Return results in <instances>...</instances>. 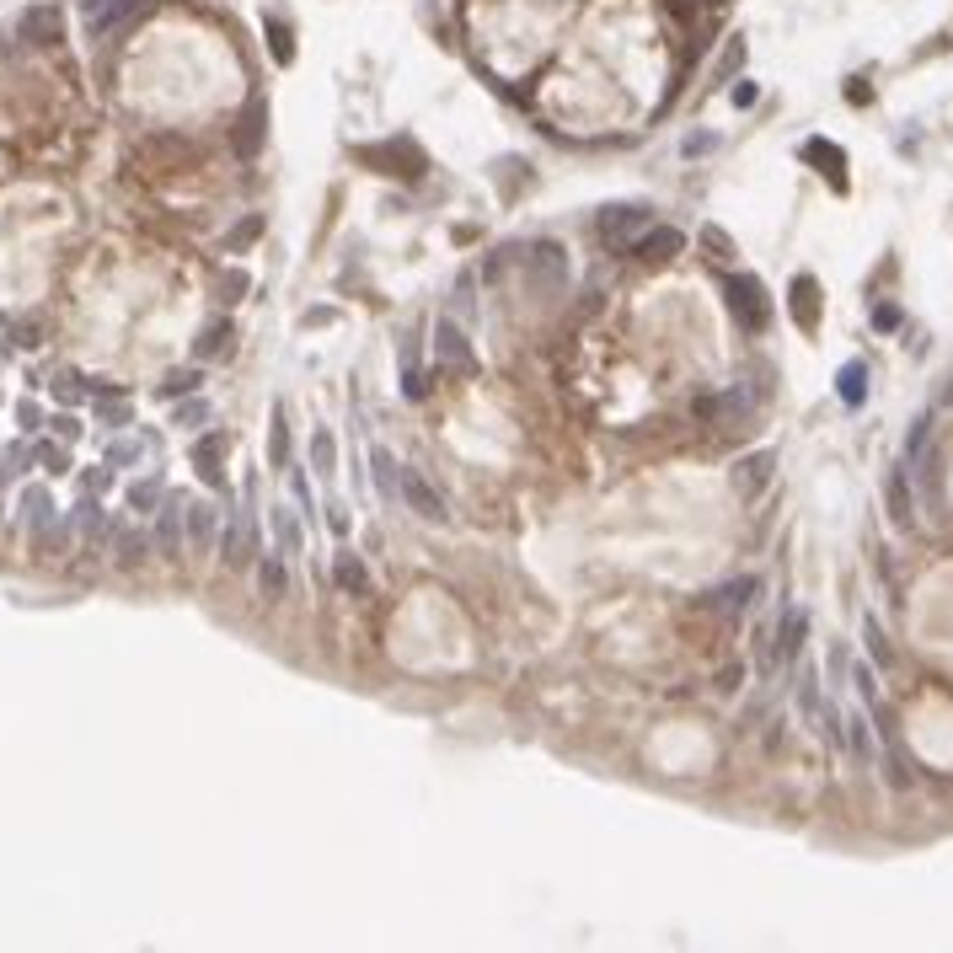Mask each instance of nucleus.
Segmentation results:
<instances>
[{
	"instance_id": "nucleus-20",
	"label": "nucleus",
	"mask_w": 953,
	"mask_h": 953,
	"mask_svg": "<svg viewBox=\"0 0 953 953\" xmlns=\"http://www.w3.org/2000/svg\"><path fill=\"white\" fill-rule=\"evenodd\" d=\"M332 578H338L343 595H370V573H364V557H359L354 546H343V552L332 557Z\"/></svg>"
},
{
	"instance_id": "nucleus-42",
	"label": "nucleus",
	"mask_w": 953,
	"mask_h": 953,
	"mask_svg": "<svg viewBox=\"0 0 953 953\" xmlns=\"http://www.w3.org/2000/svg\"><path fill=\"white\" fill-rule=\"evenodd\" d=\"M702 246H708L712 257H729V252H735V242H729V236H723L718 225H708V231H702Z\"/></svg>"
},
{
	"instance_id": "nucleus-33",
	"label": "nucleus",
	"mask_w": 953,
	"mask_h": 953,
	"mask_svg": "<svg viewBox=\"0 0 953 953\" xmlns=\"http://www.w3.org/2000/svg\"><path fill=\"white\" fill-rule=\"evenodd\" d=\"M804 156H809V162H825V172H830V183H836V188H846L842 150H836V145H825V139H809V145H804Z\"/></svg>"
},
{
	"instance_id": "nucleus-36",
	"label": "nucleus",
	"mask_w": 953,
	"mask_h": 953,
	"mask_svg": "<svg viewBox=\"0 0 953 953\" xmlns=\"http://www.w3.org/2000/svg\"><path fill=\"white\" fill-rule=\"evenodd\" d=\"M842 397L852 402V408L868 397V370H863V364H846V370H842Z\"/></svg>"
},
{
	"instance_id": "nucleus-46",
	"label": "nucleus",
	"mask_w": 953,
	"mask_h": 953,
	"mask_svg": "<svg viewBox=\"0 0 953 953\" xmlns=\"http://www.w3.org/2000/svg\"><path fill=\"white\" fill-rule=\"evenodd\" d=\"M712 145H718L712 135H691V139H685V156H708Z\"/></svg>"
},
{
	"instance_id": "nucleus-44",
	"label": "nucleus",
	"mask_w": 953,
	"mask_h": 953,
	"mask_svg": "<svg viewBox=\"0 0 953 953\" xmlns=\"http://www.w3.org/2000/svg\"><path fill=\"white\" fill-rule=\"evenodd\" d=\"M328 322H332V305H317V311L300 317V328H328Z\"/></svg>"
},
{
	"instance_id": "nucleus-38",
	"label": "nucleus",
	"mask_w": 953,
	"mask_h": 953,
	"mask_svg": "<svg viewBox=\"0 0 953 953\" xmlns=\"http://www.w3.org/2000/svg\"><path fill=\"white\" fill-rule=\"evenodd\" d=\"M113 488V466L103 461V466H86L81 471V493H97V498H103V493Z\"/></svg>"
},
{
	"instance_id": "nucleus-47",
	"label": "nucleus",
	"mask_w": 953,
	"mask_h": 953,
	"mask_svg": "<svg viewBox=\"0 0 953 953\" xmlns=\"http://www.w3.org/2000/svg\"><path fill=\"white\" fill-rule=\"evenodd\" d=\"M328 525H332V536H349V515H343L338 504H332V509H328Z\"/></svg>"
},
{
	"instance_id": "nucleus-35",
	"label": "nucleus",
	"mask_w": 953,
	"mask_h": 953,
	"mask_svg": "<svg viewBox=\"0 0 953 953\" xmlns=\"http://www.w3.org/2000/svg\"><path fill=\"white\" fill-rule=\"evenodd\" d=\"M70 542H76V519H70V515H55V525L38 536V546H43V552H65Z\"/></svg>"
},
{
	"instance_id": "nucleus-14",
	"label": "nucleus",
	"mask_w": 953,
	"mask_h": 953,
	"mask_svg": "<svg viewBox=\"0 0 953 953\" xmlns=\"http://www.w3.org/2000/svg\"><path fill=\"white\" fill-rule=\"evenodd\" d=\"M220 461H225V435H198L193 439V466H198V477L210 483V488H220V498H225V471H220Z\"/></svg>"
},
{
	"instance_id": "nucleus-37",
	"label": "nucleus",
	"mask_w": 953,
	"mask_h": 953,
	"mask_svg": "<svg viewBox=\"0 0 953 953\" xmlns=\"http://www.w3.org/2000/svg\"><path fill=\"white\" fill-rule=\"evenodd\" d=\"M215 290H220V300H225V305H236V300L246 295V273H242V269H225V273H220Z\"/></svg>"
},
{
	"instance_id": "nucleus-26",
	"label": "nucleus",
	"mask_w": 953,
	"mask_h": 953,
	"mask_svg": "<svg viewBox=\"0 0 953 953\" xmlns=\"http://www.w3.org/2000/svg\"><path fill=\"white\" fill-rule=\"evenodd\" d=\"M28 466H38L32 461V445L28 439H11V445L0 450V488H6V483H17V477H28Z\"/></svg>"
},
{
	"instance_id": "nucleus-16",
	"label": "nucleus",
	"mask_w": 953,
	"mask_h": 953,
	"mask_svg": "<svg viewBox=\"0 0 953 953\" xmlns=\"http://www.w3.org/2000/svg\"><path fill=\"white\" fill-rule=\"evenodd\" d=\"M771 466H777V456H771V450H756V456H745V461L729 471V483H735L739 498H756V493L766 488V477H771Z\"/></svg>"
},
{
	"instance_id": "nucleus-4",
	"label": "nucleus",
	"mask_w": 953,
	"mask_h": 953,
	"mask_svg": "<svg viewBox=\"0 0 953 953\" xmlns=\"http://www.w3.org/2000/svg\"><path fill=\"white\" fill-rule=\"evenodd\" d=\"M183 504H188V493H166L162 504H156V531H150V542H156V557H183V546H188V531H183Z\"/></svg>"
},
{
	"instance_id": "nucleus-17",
	"label": "nucleus",
	"mask_w": 953,
	"mask_h": 953,
	"mask_svg": "<svg viewBox=\"0 0 953 953\" xmlns=\"http://www.w3.org/2000/svg\"><path fill=\"white\" fill-rule=\"evenodd\" d=\"M252 573H257V595H263V600H284V595H290V568H284V552H263V557L252 563Z\"/></svg>"
},
{
	"instance_id": "nucleus-24",
	"label": "nucleus",
	"mask_w": 953,
	"mask_h": 953,
	"mask_svg": "<svg viewBox=\"0 0 953 953\" xmlns=\"http://www.w3.org/2000/svg\"><path fill=\"white\" fill-rule=\"evenodd\" d=\"M156 439L150 435H118V439H108V450H103V461L113 466V471H124V466H135L145 450H150Z\"/></svg>"
},
{
	"instance_id": "nucleus-48",
	"label": "nucleus",
	"mask_w": 953,
	"mask_h": 953,
	"mask_svg": "<svg viewBox=\"0 0 953 953\" xmlns=\"http://www.w3.org/2000/svg\"><path fill=\"white\" fill-rule=\"evenodd\" d=\"M873 322H878V328H895L899 311H895V305H878V317H873Z\"/></svg>"
},
{
	"instance_id": "nucleus-18",
	"label": "nucleus",
	"mask_w": 953,
	"mask_h": 953,
	"mask_svg": "<svg viewBox=\"0 0 953 953\" xmlns=\"http://www.w3.org/2000/svg\"><path fill=\"white\" fill-rule=\"evenodd\" d=\"M263 135H269V103H263V97H252L246 113H242V124H236V150H242V156H257Z\"/></svg>"
},
{
	"instance_id": "nucleus-2",
	"label": "nucleus",
	"mask_w": 953,
	"mask_h": 953,
	"mask_svg": "<svg viewBox=\"0 0 953 953\" xmlns=\"http://www.w3.org/2000/svg\"><path fill=\"white\" fill-rule=\"evenodd\" d=\"M723 305H729V317H735L739 328L750 332H766L771 322V300H766L761 279H750V273H735V279H723Z\"/></svg>"
},
{
	"instance_id": "nucleus-7",
	"label": "nucleus",
	"mask_w": 953,
	"mask_h": 953,
	"mask_svg": "<svg viewBox=\"0 0 953 953\" xmlns=\"http://www.w3.org/2000/svg\"><path fill=\"white\" fill-rule=\"evenodd\" d=\"M435 359L445 370H461V376L477 370V354H471V343H466V332L456 322H435Z\"/></svg>"
},
{
	"instance_id": "nucleus-30",
	"label": "nucleus",
	"mask_w": 953,
	"mask_h": 953,
	"mask_svg": "<svg viewBox=\"0 0 953 953\" xmlns=\"http://www.w3.org/2000/svg\"><path fill=\"white\" fill-rule=\"evenodd\" d=\"M370 466H376V488H381V498H402V461H391V450H376Z\"/></svg>"
},
{
	"instance_id": "nucleus-49",
	"label": "nucleus",
	"mask_w": 953,
	"mask_h": 953,
	"mask_svg": "<svg viewBox=\"0 0 953 953\" xmlns=\"http://www.w3.org/2000/svg\"><path fill=\"white\" fill-rule=\"evenodd\" d=\"M0 328H6V317H0Z\"/></svg>"
},
{
	"instance_id": "nucleus-45",
	"label": "nucleus",
	"mask_w": 953,
	"mask_h": 953,
	"mask_svg": "<svg viewBox=\"0 0 953 953\" xmlns=\"http://www.w3.org/2000/svg\"><path fill=\"white\" fill-rule=\"evenodd\" d=\"M424 391H429V376H424V370H412V364H408V397L418 402Z\"/></svg>"
},
{
	"instance_id": "nucleus-39",
	"label": "nucleus",
	"mask_w": 953,
	"mask_h": 953,
	"mask_svg": "<svg viewBox=\"0 0 953 953\" xmlns=\"http://www.w3.org/2000/svg\"><path fill=\"white\" fill-rule=\"evenodd\" d=\"M49 429H55V439H65V445H76V439H81V418H76V412L65 408V412H55V418H49Z\"/></svg>"
},
{
	"instance_id": "nucleus-13",
	"label": "nucleus",
	"mask_w": 953,
	"mask_h": 953,
	"mask_svg": "<svg viewBox=\"0 0 953 953\" xmlns=\"http://www.w3.org/2000/svg\"><path fill=\"white\" fill-rule=\"evenodd\" d=\"M681 246H685L681 231H675V225H659V220H654V225H649V231H643L638 242L626 246V252H638L643 263H670V257H675Z\"/></svg>"
},
{
	"instance_id": "nucleus-32",
	"label": "nucleus",
	"mask_w": 953,
	"mask_h": 953,
	"mask_svg": "<svg viewBox=\"0 0 953 953\" xmlns=\"http://www.w3.org/2000/svg\"><path fill=\"white\" fill-rule=\"evenodd\" d=\"M172 424H177V429H204V424H210V402H204L198 391H193V397H177Z\"/></svg>"
},
{
	"instance_id": "nucleus-12",
	"label": "nucleus",
	"mask_w": 953,
	"mask_h": 953,
	"mask_svg": "<svg viewBox=\"0 0 953 953\" xmlns=\"http://www.w3.org/2000/svg\"><path fill=\"white\" fill-rule=\"evenodd\" d=\"M113 563L124 573H135V568H145V557L156 552V542L145 536V531H135V525H113Z\"/></svg>"
},
{
	"instance_id": "nucleus-40",
	"label": "nucleus",
	"mask_w": 953,
	"mask_h": 953,
	"mask_svg": "<svg viewBox=\"0 0 953 953\" xmlns=\"http://www.w3.org/2000/svg\"><path fill=\"white\" fill-rule=\"evenodd\" d=\"M252 236H263V215H246L242 225H236V231L225 236V252H236V246H246Z\"/></svg>"
},
{
	"instance_id": "nucleus-15",
	"label": "nucleus",
	"mask_w": 953,
	"mask_h": 953,
	"mask_svg": "<svg viewBox=\"0 0 953 953\" xmlns=\"http://www.w3.org/2000/svg\"><path fill=\"white\" fill-rule=\"evenodd\" d=\"M756 590H761V578H729V584H718V590L708 595V605L718 611V616H745L750 600H756Z\"/></svg>"
},
{
	"instance_id": "nucleus-5",
	"label": "nucleus",
	"mask_w": 953,
	"mask_h": 953,
	"mask_svg": "<svg viewBox=\"0 0 953 953\" xmlns=\"http://www.w3.org/2000/svg\"><path fill=\"white\" fill-rule=\"evenodd\" d=\"M220 509H225V504H210V498H188V504H183L188 552H210V546L220 542Z\"/></svg>"
},
{
	"instance_id": "nucleus-1",
	"label": "nucleus",
	"mask_w": 953,
	"mask_h": 953,
	"mask_svg": "<svg viewBox=\"0 0 953 953\" xmlns=\"http://www.w3.org/2000/svg\"><path fill=\"white\" fill-rule=\"evenodd\" d=\"M257 515H252V483L242 488V504L231 509V519L220 525V563L236 573V568H252L257 563Z\"/></svg>"
},
{
	"instance_id": "nucleus-10",
	"label": "nucleus",
	"mask_w": 953,
	"mask_h": 953,
	"mask_svg": "<svg viewBox=\"0 0 953 953\" xmlns=\"http://www.w3.org/2000/svg\"><path fill=\"white\" fill-rule=\"evenodd\" d=\"M750 408H756V397H750L745 386H729V391H712V397H702V418H708V424H745V418H750Z\"/></svg>"
},
{
	"instance_id": "nucleus-34",
	"label": "nucleus",
	"mask_w": 953,
	"mask_h": 953,
	"mask_svg": "<svg viewBox=\"0 0 953 953\" xmlns=\"http://www.w3.org/2000/svg\"><path fill=\"white\" fill-rule=\"evenodd\" d=\"M198 386H204V370H172V376H166L162 381V397L166 402H177V397H193V391H198Z\"/></svg>"
},
{
	"instance_id": "nucleus-19",
	"label": "nucleus",
	"mask_w": 953,
	"mask_h": 953,
	"mask_svg": "<svg viewBox=\"0 0 953 953\" xmlns=\"http://www.w3.org/2000/svg\"><path fill=\"white\" fill-rule=\"evenodd\" d=\"M193 354L204 359V364H210V359H231V354H236V328H231L225 317H220V322H210V328L193 338Z\"/></svg>"
},
{
	"instance_id": "nucleus-11",
	"label": "nucleus",
	"mask_w": 953,
	"mask_h": 953,
	"mask_svg": "<svg viewBox=\"0 0 953 953\" xmlns=\"http://www.w3.org/2000/svg\"><path fill=\"white\" fill-rule=\"evenodd\" d=\"M59 22H65L59 6L43 0V6H28V11H22L17 32H22V43H32V49H49V43H59Z\"/></svg>"
},
{
	"instance_id": "nucleus-29",
	"label": "nucleus",
	"mask_w": 953,
	"mask_h": 953,
	"mask_svg": "<svg viewBox=\"0 0 953 953\" xmlns=\"http://www.w3.org/2000/svg\"><path fill=\"white\" fill-rule=\"evenodd\" d=\"M32 461L43 466L49 477H70V445L65 439H38L32 445Z\"/></svg>"
},
{
	"instance_id": "nucleus-27",
	"label": "nucleus",
	"mask_w": 953,
	"mask_h": 953,
	"mask_svg": "<svg viewBox=\"0 0 953 953\" xmlns=\"http://www.w3.org/2000/svg\"><path fill=\"white\" fill-rule=\"evenodd\" d=\"M269 466L273 471H290V418H284V408H273V424H269Z\"/></svg>"
},
{
	"instance_id": "nucleus-23",
	"label": "nucleus",
	"mask_w": 953,
	"mask_h": 953,
	"mask_svg": "<svg viewBox=\"0 0 953 953\" xmlns=\"http://www.w3.org/2000/svg\"><path fill=\"white\" fill-rule=\"evenodd\" d=\"M49 391H55L59 408H81V402H91V376H81V370H59L55 381H49Z\"/></svg>"
},
{
	"instance_id": "nucleus-21",
	"label": "nucleus",
	"mask_w": 953,
	"mask_h": 953,
	"mask_svg": "<svg viewBox=\"0 0 953 953\" xmlns=\"http://www.w3.org/2000/svg\"><path fill=\"white\" fill-rule=\"evenodd\" d=\"M166 498V477L162 471H145V477H135L129 483V493H124V504L135 509V515H156V504Z\"/></svg>"
},
{
	"instance_id": "nucleus-31",
	"label": "nucleus",
	"mask_w": 953,
	"mask_h": 953,
	"mask_svg": "<svg viewBox=\"0 0 953 953\" xmlns=\"http://www.w3.org/2000/svg\"><path fill=\"white\" fill-rule=\"evenodd\" d=\"M531 269H536V279H542V284H557V279L568 273V257H563L552 242H542V246H536V257H531Z\"/></svg>"
},
{
	"instance_id": "nucleus-41",
	"label": "nucleus",
	"mask_w": 953,
	"mask_h": 953,
	"mask_svg": "<svg viewBox=\"0 0 953 953\" xmlns=\"http://www.w3.org/2000/svg\"><path fill=\"white\" fill-rule=\"evenodd\" d=\"M17 424H22V435H38L49 418H43V408H38L32 397H22V402H17Z\"/></svg>"
},
{
	"instance_id": "nucleus-43",
	"label": "nucleus",
	"mask_w": 953,
	"mask_h": 953,
	"mask_svg": "<svg viewBox=\"0 0 953 953\" xmlns=\"http://www.w3.org/2000/svg\"><path fill=\"white\" fill-rule=\"evenodd\" d=\"M290 488H295V498L305 504V515H311L317 504H311V483H305V471H290Z\"/></svg>"
},
{
	"instance_id": "nucleus-8",
	"label": "nucleus",
	"mask_w": 953,
	"mask_h": 953,
	"mask_svg": "<svg viewBox=\"0 0 953 953\" xmlns=\"http://www.w3.org/2000/svg\"><path fill=\"white\" fill-rule=\"evenodd\" d=\"M70 519H76V531L86 536L91 552H103V546L113 542V519H108V509H103V498H97V493H81V504L70 509Z\"/></svg>"
},
{
	"instance_id": "nucleus-6",
	"label": "nucleus",
	"mask_w": 953,
	"mask_h": 953,
	"mask_svg": "<svg viewBox=\"0 0 953 953\" xmlns=\"http://www.w3.org/2000/svg\"><path fill=\"white\" fill-rule=\"evenodd\" d=\"M55 515H59L55 493L43 488V483H28V488H22V498H17V525H22L32 542H38V536L55 525Z\"/></svg>"
},
{
	"instance_id": "nucleus-9",
	"label": "nucleus",
	"mask_w": 953,
	"mask_h": 953,
	"mask_svg": "<svg viewBox=\"0 0 953 953\" xmlns=\"http://www.w3.org/2000/svg\"><path fill=\"white\" fill-rule=\"evenodd\" d=\"M402 504H408L418 519H435V525H445V519H450L445 498H439V493L429 488V483H424V477H418L412 466H402Z\"/></svg>"
},
{
	"instance_id": "nucleus-25",
	"label": "nucleus",
	"mask_w": 953,
	"mask_h": 953,
	"mask_svg": "<svg viewBox=\"0 0 953 953\" xmlns=\"http://www.w3.org/2000/svg\"><path fill=\"white\" fill-rule=\"evenodd\" d=\"M815 295H819V284L809 279V273H798V279H792V322H798V328H815L819 322Z\"/></svg>"
},
{
	"instance_id": "nucleus-22",
	"label": "nucleus",
	"mask_w": 953,
	"mask_h": 953,
	"mask_svg": "<svg viewBox=\"0 0 953 953\" xmlns=\"http://www.w3.org/2000/svg\"><path fill=\"white\" fill-rule=\"evenodd\" d=\"M273 536H279V552H284V563H295L300 552H305V542H300V519L290 504H273Z\"/></svg>"
},
{
	"instance_id": "nucleus-28",
	"label": "nucleus",
	"mask_w": 953,
	"mask_h": 953,
	"mask_svg": "<svg viewBox=\"0 0 953 953\" xmlns=\"http://www.w3.org/2000/svg\"><path fill=\"white\" fill-rule=\"evenodd\" d=\"M311 471L322 483L338 471V439H332V429H311Z\"/></svg>"
},
{
	"instance_id": "nucleus-3",
	"label": "nucleus",
	"mask_w": 953,
	"mask_h": 953,
	"mask_svg": "<svg viewBox=\"0 0 953 953\" xmlns=\"http://www.w3.org/2000/svg\"><path fill=\"white\" fill-rule=\"evenodd\" d=\"M649 225H654V204H605V210L595 215L600 242L616 246V252H626Z\"/></svg>"
}]
</instances>
